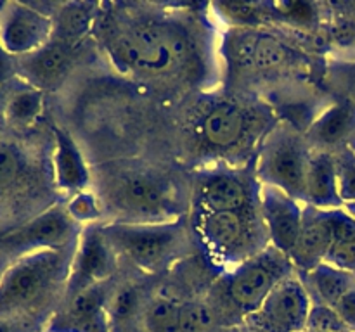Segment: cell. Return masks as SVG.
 I'll list each match as a JSON object with an SVG mask.
<instances>
[{
    "mask_svg": "<svg viewBox=\"0 0 355 332\" xmlns=\"http://www.w3.org/2000/svg\"><path fill=\"white\" fill-rule=\"evenodd\" d=\"M101 230L114 252L149 272L163 268L187 249V232L180 221H121L106 225Z\"/></svg>",
    "mask_w": 355,
    "mask_h": 332,
    "instance_id": "cell-1",
    "label": "cell"
},
{
    "mask_svg": "<svg viewBox=\"0 0 355 332\" xmlns=\"http://www.w3.org/2000/svg\"><path fill=\"white\" fill-rule=\"evenodd\" d=\"M291 273V259L272 246L236 266L225 280L224 296L232 310L246 318L259 310L270 290Z\"/></svg>",
    "mask_w": 355,
    "mask_h": 332,
    "instance_id": "cell-2",
    "label": "cell"
},
{
    "mask_svg": "<svg viewBox=\"0 0 355 332\" xmlns=\"http://www.w3.org/2000/svg\"><path fill=\"white\" fill-rule=\"evenodd\" d=\"M62 272L58 249H40L21 256L0 275V311L21 310L35 303Z\"/></svg>",
    "mask_w": 355,
    "mask_h": 332,
    "instance_id": "cell-3",
    "label": "cell"
},
{
    "mask_svg": "<svg viewBox=\"0 0 355 332\" xmlns=\"http://www.w3.org/2000/svg\"><path fill=\"white\" fill-rule=\"evenodd\" d=\"M304 142L286 128L267 137L259 159L260 182L277 187L295 199H305V173L309 166Z\"/></svg>",
    "mask_w": 355,
    "mask_h": 332,
    "instance_id": "cell-4",
    "label": "cell"
},
{
    "mask_svg": "<svg viewBox=\"0 0 355 332\" xmlns=\"http://www.w3.org/2000/svg\"><path fill=\"white\" fill-rule=\"evenodd\" d=\"M312 297L304 280L295 273L281 280L260 308L245 318L253 332H305Z\"/></svg>",
    "mask_w": 355,
    "mask_h": 332,
    "instance_id": "cell-5",
    "label": "cell"
},
{
    "mask_svg": "<svg viewBox=\"0 0 355 332\" xmlns=\"http://www.w3.org/2000/svg\"><path fill=\"white\" fill-rule=\"evenodd\" d=\"M54 37V21L21 2L0 7V47L10 55L33 54Z\"/></svg>",
    "mask_w": 355,
    "mask_h": 332,
    "instance_id": "cell-6",
    "label": "cell"
},
{
    "mask_svg": "<svg viewBox=\"0 0 355 332\" xmlns=\"http://www.w3.org/2000/svg\"><path fill=\"white\" fill-rule=\"evenodd\" d=\"M260 213L272 246L290 258L298 241L304 220L300 201L291 197L277 187H260Z\"/></svg>",
    "mask_w": 355,
    "mask_h": 332,
    "instance_id": "cell-7",
    "label": "cell"
},
{
    "mask_svg": "<svg viewBox=\"0 0 355 332\" xmlns=\"http://www.w3.org/2000/svg\"><path fill=\"white\" fill-rule=\"evenodd\" d=\"M113 199L121 211H127L137 221L130 223H158L168 214V197L163 185L148 173L130 172L120 176L114 185Z\"/></svg>",
    "mask_w": 355,
    "mask_h": 332,
    "instance_id": "cell-8",
    "label": "cell"
},
{
    "mask_svg": "<svg viewBox=\"0 0 355 332\" xmlns=\"http://www.w3.org/2000/svg\"><path fill=\"white\" fill-rule=\"evenodd\" d=\"M75 232V220L61 208L45 211L30 223L0 237V246L9 249H26L28 252L40 249H59Z\"/></svg>",
    "mask_w": 355,
    "mask_h": 332,
    "instance_id": "cell-9",
    "label": "cell"
},
{
    "mask_svg": "<svg viewBox=\"0 0 355 332\" xmlns=\"http://www.w3.org/2000/svg\"><path fill=\"white\" fill-rule=\"evenodd\" d=\"M335 241V210L304 208L300 235L290 255L291 263L305 273L324 263L326 255Z\"/></svg>",
    "mask_w": 355,
    "mask_h": 332,
    "instance_id": "cell-10",
    "label": "cell"
},
{
    "mask_svg": "<svg viewBox=\"0 0 355 332\" xmlns=\"http://www.w3.org/2000/svg\"><path fill=\"white\" fill-rule=\"evenodd\" d=\"M196 227L203 244L220 258H236L248 246L250 223L245 211H201Z\"/></svg>",
    "mask_w": 355,
    "mask_h": 332,
    "instance_id": "cell-11",
    "label": "cell"
},
{
    "mask_svg": "<svg viewBox=\"0 0 355 332\" xmlns=\"http://www.w3.org/2000/svg\"><path fill=\"white\" fill-rule=\"evenodd\" d=\"M113 255L114 251L101 228H85L75 258V270H73L71 279L73 290L97 286L101 280L107 279L114 268Z\"/></svg>",
    "mask_w": 355,
    "mask_h": 332,
    "instance_id": "cell-12",
    "label": "cell"
},
{
    "mask_svg": "<svg viewBox=\"0 0 355 332\" xmlns=\"http://www.w3.org/2000/svg\"><path fill=\"white\" fill-rule=\"evenodd\" d=\"M17 68L33 89H54L66 78L71 68V47L52 38L33 54L19 57Z\"/></svg>",
    "mask_w": 355,
    "mask_h": 332,
    "instance_id": "cell-13",
    "label": "cell"
},
{
    "mask_svg": "<svg viewBox=\"0 0 355 332\" xmlns=\"http://www.w3.org/2000/svg\"><path fill=\"white\" fill-rule=\"evenodd\" d=\"M229 57L241 69L269 71L286 61V47L269 33L241 31L229 42Z\"/></svg>",
    "mask_w": 355,
    "mask_h": 332,
    "instance_id": "cell-14",
    "label": "cell"
},
{
    "mask_svg": "<svg viewBox=\"0 0 355 332\" xmlns=\"http://www.w3.org/2000/svg\"><path fill=\"white\" fill-rule=\"evenodd\" d=\"M106 317V294L97 284L73 290L59 327L68 332H107Z\"/></svg>",
    "mask_w": 355,
    "mask_h": 332,
    "instance_id": "cell-15",
    "label": "cell"
},
{
    "mask_svg": "<svg viewBox=\"0 0 355 332\" xmlns=\"http://www.w3.org/2000/svg\"><path fill=\"white\" fill-rule=\"evenodd\" d=\"M309 206L319 210H342L343 203L338 194L336 161L326 152L309 158L305 173V199Z\"/></svg>",
    "mask_w": 355,
    "mask_h": 332,
    "instance_id": "cell-16",
    "label": "cell"
},
{
    "mask_svg": "<svg viewBox=\"0 0 355 332\" xmlns=\"http://www.w3.org/2000/svg\"><path fill=\"white\" fill-rule=\"evenodd\" d=\"M201 210L211 213L222 211H245L248 203L246 185L234 175L215 173L201 182L200 187Z\"/></svg>",
    "mask_w": 355,
    "mask_h": 332,
    "instance_id": "cell-17",
    "label": "cell"
},
{
    "mask_svg": "<svg viewBox=\"0 0 355 332\" xmlns=\"http://www.w3.org/2000/svg\"><path fill=\"white\" fill-rule=\"evenodd\" d=\"M246 130V116L234 104H218L201 120L200 131L205 142L227 149L238 144Z\"/></svg>",
    "mask_w": 355,
    "mask_h": 332,
    "instance_id": "cell-18",
    "label": "cell"
},
{
    "mask_svg": "<svg viewBox=\"0 0 355 332\" xmlns=\"http://www.w3.org/2000/svg\"><path fill=\"white\" fill-rule=\"evenodd\" d=\"M55 180L66 190H80L89 183V172L75 142L62 130H55Z\"/></svg>",
    "mask_w": 355,
    "mask_h": 332,
    "instance_id": "cell-19",
    "label": "cell"
},
{
    "mask_svg": "<svg viewBox=\"0 0 355 332\" xmlns=\"http://www.w3.org/2000/svg\"><path fill=\"white\" fill-rule=\"evenodd\" d=\"M355 128V109L350 104H335L322 111L309 127V138L319 145H336Z\"/></svg>",
    "mask_w": 355,
    "mask_h": 332,
    "instance_id": "cell-20",
    "label": "cell"
},
{
    "mask_svg": "<svg viewBox=\"0 0 355 332\" xmlns=\"http://www.w3.org/2000/svg\"><path fill=\"white\" fill-rule=\"evenodd\" d=\"M307 289L314 290L319 303L335 306L349 290L355 287V275L345 270L335 268L328 263H321L314 270L307 272ZM309 290V293H311Z\"/></svg>",
    "mask_w": 355,
    "mask_h": 332,
    "instance_id": "cell-21",
    "label": "cell"
},
{
    "mask_svg": "<svg viewBox=\"0 0 355 332\" xmlns=\"http://www.w3.org/2000/svg\"><path fill=\"white\" fill-rule=\"evenodd\" d=\"M94 12H96V7L92 3H64L58 10L55 19H52L54 21V37L52 38L71 47L73 44L82 40L87 35V31L90 30L94 21Z\"/></svg>",
    "mask_w": 355,
    "mask_h": 332,
    "instance_id": "cell-22",
    "label": "cell"
},
{
    "mask_svg": "<svg viewBox=\"0 0 355 332\" xmlns=\"http://www.w3.org/2000/svg\"><path fill=\"white\" fill-rule=\"evenodd\" d=\"M324 263L355 275V218L345 210H335V241Z\"/></svg>",
    "mask_w": 355,
    "mask_h": 332,
    "instance_id": "cell-23",
    "label": "cell"
},
{
    "mask_svg": "<svg viewBox=\"0 0 355 332\" xmlns=\"http://www.w3.org/2000/svg\"><path fill=\"white\" fill-rule=\"evenodd\" d=\"M42 107H44L42 92L31 86V89L17 90L16 93L10 95L6 104L3 116H6L7 123H10L12 127H28L40 116Z\"/></svg>",
    "mask_w": 355,
    "mask_h": 332,
    "instance_id": "cell-24",
    "label": "cell"
},
{
    "mask_svg": "<svg viewBox=\"0 0 355 332\" xmlns=\"http://www.w3.org/2000/svg\"><path fill=\"white\" fill-rule=\"evenodd\" d=\"M180 304L170 296H156L146 304L144 324L149 332H179Z\"/></svg>",
    "mask_w": 355,
    "mask_h": 332,
    "instance_id": "cell-25",
    "label": "cell"
},
{
    "mask_svg": "<svg viewBox=\"0 0 355 332\" xmlns=\"http://www.w3.org/2000/svg\"><path fill=\"white\" fill-rule=\"evenodd\" d=\"M215 311L205 301H189L180 304L179 332H214Z\"/></svg>",
    "mask_w": 355,
    "mask_h": 332,
    "instance_id": "cell-26",
    "label": "cell"
},
{
    "mask_svg": "<svg viewBox=\"0 0 355 332\" xmlns=\"http://www.w3.org/2000/svg\"><path fill=\"white\" fill-rule=\"evenodd\" d=\"M305 332H354L345 322L342 320L336 310L328 304H312L309 313Z\"/></svg>",
    "mask_w": 355,
    "mask_h": 332,
    "instance_id": "cell-27",
    "label": "cell"
},
{
    "mask_svg": "<svg viewBox=\"0 0 355 332\" xmlns=\"http://www.w3.org/2000/svg\"><path fill=\"white\" fill-rule=\"evenodd\" d=\"M139 303L141 297L135 287H121L107 301V315L113 317V320H127L137 311Z\"/></svg>",
    "mask_w": 355,
    "mask_h": 332,
    "instance_id": "cell-28",
    "label": "cell"
},
{
    "mask_svg": "<svg viewBox=\"0 0 355 332\" xmlns=\"http://www.w3.org/2000/svg\"><path fill=\"white\" fill-rule=\"evenodd\" d=\"M338 194L343 206L355 204V158H342L336 161Z\"/></svg>",
    "mask_w": 355,
    "mask_h": 332,
    "instance_id": "cell-29",
    "label": "cell"
},
{
    "mask_svg": "<svg viewBox=\"0 0 355 332\" xmlns=\"http://www.w3.org/2000/svg\"><path fill=\"white\" fill-rule=\"evenodd\" d=\"M19 173V158L9 145L0 144V194L10 189Z\"/></svg>",
    "mask_w": 355,
    "mask_h": 332,
    "instance_id": "cell-30",
    "label": "cell"
},
{
    "mask_svg": "<svg viewBox=\"0 0 355 332\" xmlns=\"http://www.w3.org/2000/svg\"><path fill=\"white\" fill-rule=\"evenodd\" d=\"M69 216L75 221H90L94 218H97L99 210H97L96 197L90 196L87 192H78L71 199L68 206Z\"/></svg>",
    "mask_w": 355,
    "mask_h": 332,
    "instance_id": "cell-31",
    "label": "cell"
},
{
    "mask_svg": "<svg viewBox=\"0 0 355 332\" xmlns=\"http://www.w3.org/2000/svg\"><path fill=\"white\" fill-rule=\"evenodd\" d=\"M218 9L227 19L239 24H253L259 19L260 12L255 3H220Z\"/></svg>",
    "mask_w": 355,
    "mask_h": 332,
    "instance_id": "cell-32",
    "label": "cell"
},
{
    "mask_svg": "<svg viewBox=\"0 0 355 332\" xmlns=\"http://www.w3.org/2000/svg\"><path fill=\"white\" fill-rule=\"evenodd\" d=\"M333 308L342 317V320L355 332V287L352 290H349Z\"/></svg>",
    "mask_w": 355,
    "mask_h": 332,
    "instance_id": "cell-33",
    "label": "cell"
},
{
    "mask_svg": "<svg viewBox=\"0 0 355 332\" xmlns=\"http://www.w3.org/2000/svg\"><path fill=\"white\" fill-rule=\"evenodd\" d=\"M274 9L277 10V12H281L283 16L286 17H291V19H309V17L312 16V9L309 3H298V2H293V3H274Z\"/></svg>",
    "mask_w": 355,
    "mask_h": 332,
    "instance_id": "cell-34",
    "label": "cell"
},
{
    "mask_svg": "<svg viewBox=\"0 0 355 332\" xmlns=\"http://www.w3.org/2000/svg\"><path fill=\"white\" fill-rule=\"evenodd\" d=\"M0 332H14V329H12V325L9 324V322H6V320H2V318H0Z\"/></svg>",
    "mask_w": 355,
    "mask_h": 332,
    "instance_id": "cell-35",
    "label": "cell"
},
{
    "mask_svg": "<svg viewBox=\"0 0 355 332\" xmlns=\"http://www.w3.org/2000/svg\"><path fill=\"white\" fill-rule=\"evenodd\" d=\"M343 210L355 218V204H347V206H343Z\"/></svg>",
    "mask_w": 355,
    "mask_h": 332,
    "instance_id": "cell-36",
    "label": "cell"
},
{
    "mask_svg": "<svg viewBox=\"0 0 355 332\" xmlns=\"http://www.w3.org/2000/svg\"><path fill=\"white\" fill-rule=\"evenodd\" d=\"M224 332H241V331H238V329H229V331H224Z\"/></svg>",
    "mask_w": 355,
    "mask_h": 332,
    "instance_id": "cell-37",
    "label": "cell"
},
{
    "mask_svg": "<svg viewBox=\"0 0 355 332\" xmlns=\"http://www.w3.org/2000/svg\"><path fill=\"white\" fill-rule=\"evenodd\" d=\"M241 332H253V331H248V329H246V331H241Z\"/></svg>",
    "mask_w": 355,
    "mask_h": 332,
    "instance_id": "cell-38",
    "label": "cell"
}]
</instances>
